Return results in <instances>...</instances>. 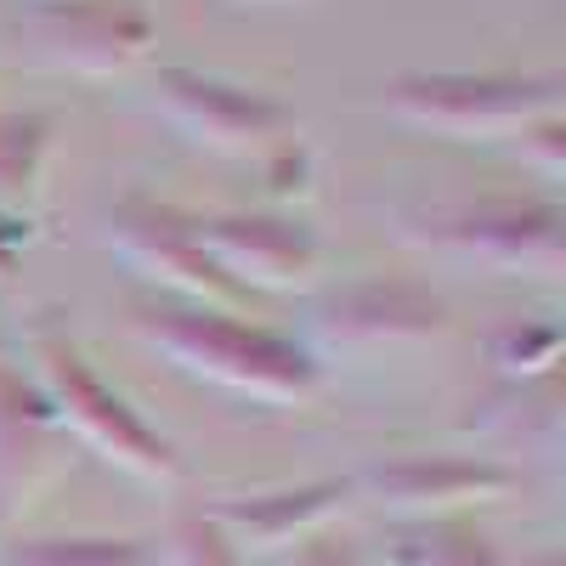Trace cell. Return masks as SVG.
Instances as JSON below:
<instances>
[{
    "label": "cell",
    "instance_id": "cell-1",
    "mask_svg": "<svg viewBox=\"0 0 566 566\" xmlns=\"http://www.w3.org/2000/svg\"><path fill=\"white\" fill-rule=\"evenodd\" d=\"M130 335L159 352L170 368L193 374L205 386H221L232 397L250 402H306L323 380L317 357L277 335V328H261L227 306H187V301H136L130 306Z\"/></svg>",
    "mask_w": 566,
    "mask_h": 566
},
{
    "label": "cell",
    "instance_id": "cell-2",
    "mask_svg": "<svg viewBox=\"0 0 566 566\" xmlns=\"http://www.w3.org/2000/svg\"><path fill=\"white\" fill-rule=\"evenodd\" d=\"M391 232L413 250H431L504 277L566 272V216L549 199H459V205H413L391 210Z\"/></svg>",
    "mask_w": 566,
    "mask_h": 566
},
{
    "label": "cell",
    "instance_id": "cell-3",
    "mask_svg": "<svg viewBox=\"0 0 566 566\" xmlns=\"http://www.w3.org/2000/svg\"><path fill=\"white\" fill-rule=\"evenodd\" d=\"M29 380L52 402L57 424L103 464L148 488H176L181 482V453L142 419L97 368H91L63 335H34L29 340Z\"/></svg>",
    "mask_w": 566,
    "mask_h": 566
},
{
    "label": "cell",
    "instance_id": "cell-4",
    "mask_svg": "<svg viewBox=\"0 0 566 566\" xmlns=\"http://www.w3.org/2000/svg\"><path fill=\"white\" fill-rule=\"evenodd\" d=\"M386 114L448 142H504L538 119L560 114L555 74H470V69H419L386 85Z\"/></svg>",
    "mask_w": 566,
    "mask_h": 566
},
{
    "label": "cell",
    "instance_id": "cell-5",
    "mask_svg": "<svg viewBox=\"0 0 566 566\" xmlns=\"http://www.w3.org/2000/svg\"><path fill=\"white\" fill-rule=\"evenodd\" d=\"M103 244L136 272L148 277L165 301L187 306H239L250 290H239L199 244V216H187L181 205L148 199V193H125L103 216Z\"/></svg>",
    "mask_w": 566,
    "mask_h": 566
},
{
    "label": "cell",
    "instance_id": "cell-6",
    "mask_svg": "<svg viewBox=\"0 0 566 566\" xmlns=\"http://www.w3.org/2000/svg\"><path fill=\"white\" fill-rule=\"evenodd\" d=\"M148 103L170 130H181L187 142H199V148L221 159H261L277 142L295 136V114L277 97L239 80L205 74V69H181V63L154 69Z\"/></svg>",
    "mask_w": 566,
    "mask_h": 566
},
{
    "label": "cell",
    "instance_id": "cell-7",
    "mask_svg": "<svg viewBox=\"0 0 566 566\" xmlns=\"http://www.w3.org/2000/svg\"><path fill=\"white\" fill-rule=\"evenodd\" d=\"M453 328L442 295L408 277H363L340 283L312 306V357H380L402 346L442 340Z\"/></svg>",
    "mask_w": 566,
    "mask_h": 566
},
{
    "label": "cell",
    "instance_id": "cell-8",
    "mask_svg": "<svg viewBox=\"0 0 566 566\" xmlns=\"http://www.w3.org/2000/svg\"><path fill=\"white\" fill-rule=\"evenodd\" d=\"M380 515L402 527L419 522H464V510H482L515 493V470L504 459L476 453H402L386 464H368L352 482Z\"/></svg>",
    "mask_w": 566,
    "mask_h": 566
},
{
    "label": "cell",
    "instance_id": "cell-9",
    "mask_svg": "<svg viewBox=\"0 0 566 566\" xmlns=\"http://www.w3.org/2000/svg\"><path fill=\"white\" fill-rule=\"evenodd\" d=\"M23 45L29 63L52 74L114 80L148 57L154 18L130 0H57V7H29Z\"/></svg>",
    "mask_w": 566,
    "mask_h": 566
},
{
    "label": "cell",
    "instance_id": "cell-10",
    "mask_svg": "<svg viewBox=\"0 0 566 566\" xmlns=\"http://www.w3.org/2000/svg\"><path fill=\"white\" fill-rule=\"evenodd\" d=\"M199 244L239 290H312L323 272L317 232L290 210L199 216Z\"/></svg>",
    "mask_w": 566,
    "mask_h": 566
},
{
    "label": "cell",
    "instance_id": "cell-11",
    "mask_svg": "<svg viewBox=\"0 0 566 566\" xmlns=\"http://www.w3.org/2000/svg\"><path fill=\"white\" fill-rule=\"evenodd\" d=\"M74 470V437L18 363L0 357V522L34 510Z\"/></svg>",
    "mask_w": 566,
    "mask_h": 566
},
{
    "label": "cell",
    "instance_id": "cell-12",
    "mask_svg": "<svg viewBox=\"0 0 566 566\" xmlns=\"http://www.w3.org/2000/svg\"><path fill=\"white\" fill-rule=\"evenodd\" d=\"M346 504H352V482H301V488H266V493L216 499L205 515L232 538L239 555H277L290 544L317 538Z\"/></svg>",
    "mask_w": 566,
    "mask_h": 566
},
{
    "label": "cell",
    "instance_id": "cell-13",
    "mask_svg": "<svg viewBox=\"0 0 566 566\" xmlns=\"http://www.w3.org/2000/svg\"><path fill=\"white\" fill-rule=\"evenodd\" d=\"M470 437L493 448H555L560 437V374H538V380H504L493 397L476 402L464 419Z\"/></svg>",
    "mask_w": 566,
    "mask_h": 566
},
{
    "label": "cell",
    "instance_id": "cell-14",
    "mask_svg": "<svg viewBox=\"0 0 566 566\" xmlns=\"http://www.w3.org/2000/svg\"><path fill=\"white\" fill-rule=\"evenodd\" d=\"M57 114L40 108H0V216L34 221L45 159H52Z\"/></svg>",
    "mask_w": 566,
    "mask_h": 566
},
{
    "label": "cell",
    "instance_id": "cell-15",
    "mask_svg": "<svg viewBox=\"0 0 566 566\" xmlns=\"http://www.w3.org/2000/svg\"><path fill=\"white\" fill-rule=\"evenodd\" d=\"M386 566H510L470 522H419L386 544Z\"/></svg>",
    "mask_w": 566,
    "mask_h": 566
},
{
    "label": "cell",
    "instance_id": "cell-16",
    "mask_svg": "<svg viewBox=\"0 0 566 566\" xmlns=\"http://www.w3.org/2000/svg\"><path fill=\"white\" fill-rule=\"evenodd\" d=\"M0 566H154V549L142 538H18Z\"/></svg>",
    "mask_w": 566,
    "mask_h": 566
},
{
    "label": "cell",
    "instance_id": "cell-17",
    "mask_svg": "<svg viewBox=\"0 0 566 566\" xmlns=\"http://www.w3.org/2000/svg\"><path fill=\"white\" fill-rule=\"evenodd\" d=\"M488 363L504 380H538L560 363V328L555 323H510L488 340Z\"/></svg>",
    "mask_w": 566,
    "mask_h": 566
},
{
    "label": "cell",
    "instance_id": "cell-18",
    "mask_svg": "<svg viewBox=\"0 0 566 566\" xmlns=\"http://www.w3.org/2000/svg\"><path fill=\"white\" fill-rule=\"evenodd\" d=\"M154 566H244L232 538L210 522L205 510H187L165 527V544L154 549Z\"/></svg>",
    "mask_w": 566,
    "mask_h": 566
},
{
    "label": "cell",
    "instance_id": "cell-19",
    "mask_svg": "<svg viewBox=\"0 0 566 566\" xmlns=\"http://www.w3.org/2000/svg\"><path fill=\"white\" fill-rule=\"evenodd\" d=\"M261 176H266V199L272 205H295L312 193V154L301 148V142H277L272 154H261Z\"/></svg>",
    "mask_w": 566,
    "mask_h": 566
},
{
    "label": "cell",
    "instance_id": "cell-20",
    "mask_svg": "<svg viewBox=\"0 0 566 566\" xmlns=\"http://www.w3.org/2000/svg\"><path fill=\"white\" fill-rule=\"evenodd\" d=\"M515 159L538 165L544 176H560V159H566V130H560V114L555 119H538L522 130V142H515Z\"/></svg>",
    "mask_w": 566,
    "mask_h": 566
},
{
    "label": "cell",
    "instance_id": "cell-21",
    "mask_svg": "<svg viewBox=\"0 0 566 566\" xmlns=\"http://www.w3.org/2000/svg\"><path fill=\"white\" fill-rule=\"evenodd\" d=\"M34 239V221H18V216H0V283L12 277V266H18V255H23V244Z\"/></svg>",
    "mask_w": 566,
    "mask_h": 566
},
{
    "label": "cell",
    "instance_id": "cell-22",
    "mask_svg": "<svg viewBox=\"0 0 566 566\" xmlns=\"http://www.w3.org/2000/svg\"><path fill=\"white\" fill-rule=\"evenodd\" d=\"M295 566H357V560H352V549H340V544L306 538V544L295 549Z\"/></svg>",
    "mask_w": 566,
    "mask_h": 566
},
{
    "label": "cell",
    "instance_id": "cell-23",
    "mask_svg": "<svg viewBox=\"0 0 566 566\" xmlns=\"http://www.w3.org/2000/svg\"><path fill=\"white\" fill-rule=\"evenodd\" d=\"M244 7H295V0H244Z\"/></svg>",
    "mask_w": 566,
    "mask_h": 566
},
{
    "label": "cell",
    "instance_id": "cell-24",
    "mask_svg": "<svg viewBox=\"0 0 566 566\" xmlns=\"http://www.w3.org/2000/svg\"><path fill=\"white\" fill-rule=\"evenodd\" d=\"M527 566H560V560H555V555H538V560H527Z\"/></svg>",
    "mask_w": 566,
    "mask_h": 566
},
{
    "label": "cell",
    "instance_id": "cell-25",
    "mask_svg": "<svg viewBox=\"0 0 566 566\" xmlns=\"http://www.w3.org/2000/svg\"><path fill=\"white\" fill-rule=\"evenodd\" d=\"M34 7H57V0H34Z\"/></svg>",
    "mask_w": 566,
    "mask_h": 566
}]
</instances>
